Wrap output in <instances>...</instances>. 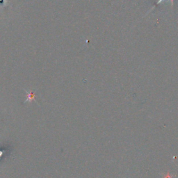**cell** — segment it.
Returning <instances> with one entry per match:
<instances>
[{
    "label": "cell",
    "instance_id": "2",
    "mask_svg": "<svg viewBox=\"0 0 178 178\" xmlns=\"http://www.w3.org/2000/svg\"><path fill=\"white\" fill-rule=\"evenodd\" d=\"M163 1V0H159L158 2H157V4H160V3L162 2V1ZM171 1H172V4H173V0H171Z\"/></svg>",
    "mask_w": 178,
    "mask_h": 178
},
{
    "label": "cell",
    "instance_id": "1",
    "mask_svg": "<svg viewBox=\"0 0 178 178\" xmlns=\"http://www.w3.org/2000/svg\"><path fill=\"white\" fill-rule=\"evenodd\" d=\"M25 91L26 93V100L24 101V103L27 102H32V101H35L36 102H37L36 100V92L26 91V90Z\"/></svg>",
    "mask_w": 178,
    "mask_h": 178
}]
</instances>
